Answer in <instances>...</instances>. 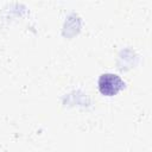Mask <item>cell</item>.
<instances>
[{
	"label": "cell",
	"instance_id": "6da1fadb",
	"mask_svg": "<svg viewBox=\"0 0 152 152\" xmlns=\"http://www.w3.org/2000/svg\"><path fill=\"white\" fill-rule=\"evenodd\" d=\"M97 86H99V90L102 95L113 96V95H116L121 89H124L125 83L119 75L112 74V72H106L99 77Z\"/></svg>",
	"mask_w": 152,
	"mask_h": 152
}]
</instances>
